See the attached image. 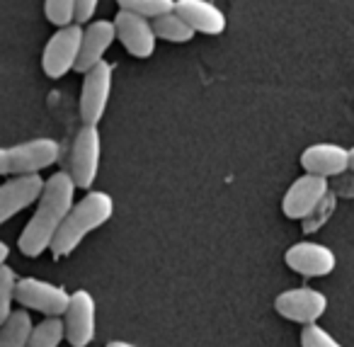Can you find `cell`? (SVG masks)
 I'll return each instance as SVG.
<instances>
[{"label":"cell","instance_id":"cell-1","mask_svg":"<svg viewBox=\"0 0 354 347\" xmlns=\"http://www.w3.org/2000/svg\"><path fill=\"white\" fill-rule=\"evenodd\" d=\"M75 185L73 175L66 170H59L51 175L44 185L39 202H37V211L30 221H27L25 231L20 235V250L27 258H39L46 250H51L56 233L64 226L66 216L71 214L75 204Z\"/></svg>","mask_w":354,"mask_h":347},{"label":"cell","instance_id":"cell-2","mask_svg":"<svg viewBox=\"0 0 354 347\" xmlns=\"http://www.w3.org/2000/svg\"><path fill=\"white\" fill-rule=\"evenodd\" d=\"M112 216H114V197L102 190H95V192L88 190V195L73 204L71 214L66 216L64 226L56 233L54 243H51L54 258L71 255L83 243L85 235H90L100 226H104Z\"/></svg>","mask_w":354,"mask_h":347},{"label":"cell","instance_id":"cell-3","mask_svg":"<svg viewBox=\"0 0 354 347\" xmlns=\"http://www.w3.org/2000/svg\"><path fill=\"white\" fill-rule=\"evenodd\" d=\"M80 44H83V27L78 22L59 27L44 46L41 54V69L49 78H64L66 73L75 69L80 56Z\"/></svg>","mask_w":354,"mask_h":347},{"label":"cell","instance_id":"cell-4","mask_svg":"<svg viewBox=\"0 0 354 347\" xmlns=\"http://www.w3.org/2000/svg\"><path fill=\"white\" fill-rule=\"evenodd\" d=\"M102 158V136L97 124H83L71 148V175L78 190H93Z\"/></svg>","mask_w":354,"mask_h":347},{"label":"cell","instance_id":"cell-5","mask_svg":"<svg viewBox=\"0 0 354 347\" xmlns=\"http://www.w3.org/2000/svg\"><path fill=\"white\" fill-rule=\"evenodd\" d=\"M330 195V182L323 175H313V172H304L291 182L286 190L284 199H281V211L286 219L291 221H304L318 209Z\"/></svg>","mask_w":354,"mask_h":347},{"label":"cell","instance_id":"cell-6","mask_svg":"<svg viewBox=\"0 0 354 347\" xmlns=\"http://www.w3.org/2000/svg\"><path fill=\"white\" fill-rule=\"evenodd\" d=\"M15 299L27 311L44 313V316H64L68 311L71 292L54 282H46V279L25 277L17 282Z\"/></svg>","mask_w":354,"mask_h":347},{"label":"cell","instance_id":"cell-7","mask_svg":"<svg viewBox=\"0 0 354 347\" xmlns=\"http://www.w3.org/2000/svg\"><path fill=\"white\" fill-rule=\"evenodd\" d=\"M114 69L107 61H100L85 73L83 90H80V119L83 124H100L112 95Z\"/></svg>","mask_w":354,"mask_h":347},{"label":"cell","instance_id":"cell-8","mask_svg":"<svg viewBox=\"0 0 354 347\" xmlns=\"http://www.w3.org/2000/svg\"><path fill=\"white\" fill-rule=\"evenodd\" d=\"M274 308L286 321L310 326V323H318L328 311V296L313 287H294L274 299Z\"/></svg>","mask_w":354,"mask_h":347},{"label":"cell","instance_id":"cell-9","mask_svg":"<svg viewBox=\"0 0 354 347\" xmlns=\"http://www.w3.org/2000/svg\"><path fill=\"white\" fill-rule=\"evenodd\" d=\"M95 296L88 289H75L71 294L68 311L64 313V326H66V340L71 347H88L95 340Z\"/></svg>","mask_w":354,"mask_h":347},{"label":"cell","instance_id":"cell-10","mask_svg":"<svg viewBox=\"0 0 354 347\" xmlns=\"http://www.w3.org/2000/svg\"><path fill=\"white\" fill-rule=\"evenodd\" d=\"M284 263L301 277H328L337 267V255L323 243L299 240L284 253Z\"/></svg>","mask_w":354,"mask_h":347},{"label":"cell","instance_id":"cell-11","mask_svg":"<svg viewBox=\"0 0 354 347\" xmlns=\"http://www.w3.org/2000/svg\"><path fill=\"white\" fill-rule=\"evenodd\" d=\"M46 180L39 177V172H30V175H15L8 182L0 185V224L10 221L27 206L37 204L44 192Z\"/></svg>","mask_w":354,"mask_h":347},{"label":"cell","instance_id":"cell-12","mask_svg":"<svg viewBox=\"0 0 354 347\" xmlns=\"http://www.w3.org/2000/svg\"><path fill=\"white\" fill-rule=\"evenodd\" d=\"M114 27H117V39L122 42V46L136 59H148L156 51V30L153 22L143 15L129 10H119L114 17Z\"/></svg>","mask_w":354,"mask_h":347},{"label":"cell","instance_id":"cell-13","mask_svg":"<svg viewBox=\"0 0 354 347\" xmlns=\"http://www.w3.org/2000/svg\"><path fill=\"white\" fill-rule=\"evenodd\" d=\"M10 153V175H30L51 168L61 156V146L54 139H32L8 148Z\"/></svg>","mask_w":354,"mask_h":347},{"label":"cell","instance_id":"cell-14","mask_svg":"<svg viewBox=\"0 0 354 347\" xmlns=\"http://www.w3.org/2000/svg\"><path fill=\"white\" fill-rule=\"evenodd\" d=\"M299 161L306 172L323 177H339L349 170V148L328 141L313 143V146L304 148Z\"/></svg>","mask_w":354,"mask_h":347},{"label":"cell","instance_id":"cell-15","mask_svg":"<svg viewBox=\"0 0 354 347\" xmlns=\"http://www.w3.org/2000/svg\"><path fill=\"white\" fill-rule=\"evenodd\" d=\"M117 39V27L112 20H95L83 30V44H80V56L75 71L78 73H88L95 64H100L104 51L112 46Z\"/></svg>","mask_w":354,"mask_h":347},{"label":"cell","instance_id":"cell-16","mask_svg":"<svg viewBox=\"0 0 354 347\" xmlns=\"http://www.w3.org/2000/svg\"><path fill=\"white\" fill-rule=\"evenodd\" d=\"M175 12L202 35H221L226 30V15L209 0H175Z\"/></svg>","mask_w":354,"mask_h":347},{"label":"cell","instance_id":"cell-17","mask_svg":"<svg viewBox=\"0 0 354 347\" xmlns=\"http://www.w3.org/2000/svg\"><path fill=\"white\" fill-rule=\"evenodd\" d=\"M35 330V321L27 308L12 311V316L0 326V347H27Z\"/></svg>","mask_w":354,"mask_h":347},{"label":"cell","instance_id":"cell-18","mask_svg":"<svg viewBox=\"0 0 354 347\" xmlns=\"http://www.w3.org/2000/svg\"><path fill=\"white\" fill-rule=\"evenodd\" d=\"M153 30H156L158 39L172 42V44H185V42H192V37L197 35V32L192 30V25H189V22H185L175 10L165 12V15H158L156 20H153Z\"/></svg>","mask_w":354,"mask_h":347},{"label":"cell","instance_id":"cell-19","mask_svg":"<svg viewBox=\"0 0 354 347\" xmlns=\"http://www.w3.org/2000/svg\"><path fill=\"white\" fill-rule=\"evenodd\" d=\"M61 340H66V326L61 316H46L35 326L27 347H59Z\"/></svg>","mask_w":354,"mask_h":347},{"label":"cell","instance_id":"cell-20","mask_svg":"<svg viewBox=\"0 0 354 347\" xmlns=\"http://www.w3.org/2000/svg\"><path fill=\"white\" fill-rule=\"evenodd\" d=\"M17 274L10 265H0V326L12 316V303L17 301Z\"/></svg>","mask_w":354,"mask_h":347},{"label":"cell","instance_id":"cell-21","mask_svg":"<svg viewBox=\"0 0 354 347\" xmlns=\"http://www.w3.org/2000/svg\"><path fill=\"white\" fill-rule=\"evenodd\" d=\"M119 6V10H129L143 15L148 20H156L158 15L175 10V0H114Z\"/></svg>","mask_w":354,"mask_h":347},{"label":"cell","instance_id":"cell-22","mask_svg":"<svg viewBox=\"0 0 354 347\" xmlns=\"http://www.w3.org/2000/svg\"><path fill=\"white\" fill-rule=\"evenodd\" d=\"M46 20L54 27H66L75 22V0H44Z\"/></svg>","mask_w":354,"mask_h":347},{"label":"cell","instance_id":"cell-23","mask_svg":"<svg viewBox=\"0 0 354 347\" xmlns=\"http://www.w3.org/2000/svg\"><path fill=\"white\" fill-rule=\"evenodd\" d=\"M301 347H344L325 330L318 323H310V326H304L301 330Z\"/></svg>","mask_w":354,"mask_h":347},{"label":"cell","instance_id":"cell-24","mask_svg":"<svg viewBox=\"0 0 354 347\" xmlns=\"http://www.w3.org/2000/svg\"><path fill=\"white\" fill-rule=\"evenodd\" d=\"M100 0H75V22L83 25V22H90L95 17V10H97Z\"/></svg>","mask_w":354,"mask_h":347},{"label":"cell","instance_id":"cell-25","mask_svg":"<svg viewBox=\"0 0 354 347\" xmlns=\"http://www.w3.org/2000/svg\"><path fill=\"white\" fill-rule=\"evenodd\" d=\"M0 175H10V153H8V148H0Z\"/></svg>","mask_w":354,"mask_h":347},{"label":"cell","instance_id":"cell-26","mask_svg":"<svg viewBox=\"0 0 354 347\" xmlns=\"http://www.w3.org/2000/svg\"><path fill=\"white\" fill-rule=\"evenodd\" d=\"M8 258H10V245L6 240H0V265H6Z\"/></svg>","mask_w":354,"mask_h":347},{"label":"cell","instance_id":"cell-27","mask_svg":"<svg viewBox=\"0 0 354 347\" xmlns=\"http://www.w3.org/2000/svg\"><path fill=\"white\" fill-rule=\"evenodd\" d=\"M107 347H136V345H131V342H127V340H112V342H107Z\"/></svg>","mask_w":354,"mask_h":347},{"label":"cell","instance_id":"cell-28","mask_svg":"<svg viewBox=\"0 0 354 347\" xmlns=\"http://www.w3.org/2000/svg\"><path fill=\"white\" fill-rule=\"evenodd\" d=\"M349 170L354 172V146L349 148Z\"/></svg>","mask_w":354,"mask_h":347}]
</instances>
